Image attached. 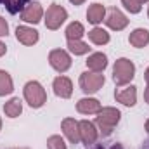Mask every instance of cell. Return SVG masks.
<instances>
[{
    "label": "cell",
    "mask_w": 149,
    "mask_h": 149,
    "mask_svg": "<svg viewBox=\"0 0 149 149\" xmlns=\"http://www.w3.org/2000/svg\"><path fill=\"white\" fill-rule=\"evenodd\" d=\"M120 111L114 108H102L101 111L97 113L95 123L99 127V130L102 132V135H109L111 130L116 127V123L120 121Z\"/></svg>",
    "instance_id": "6da1fadb"
},
{
    "label": "cell",
    "mask_w": 149,
    "mask_h": 149,
    "mask_svg": "<svg viewBox=\"0 0 149 149\" xmlns=\"http://www.w3.org/2000/svg\"><path fill=\"white\" fill-rule=\"evenodd\" d=\"M134 74H135V66H134V63H132L130 59L121 57V59H118V61L114 63V68H113V80H114L116 85H125V83H128V81L134 78Z\"/></svg>",
    "instance_id": "7a4b0ae2"
},
{
    "label": "cell",
    "mask_w": 149,
    "mask_h": 149,
    "mask_svg": "<svg viewBox=\"0 0 149 149\" xmlns=\"http://www.w3.org/2000/svg\"><path fill=\"white\" fill-rule=\"evenodd\" d=\"M24 99L31 108H42L47 101V94L38 81H28L24 85Z\"/></svg>",
    "instance_id": "3957f363"
},
{
    "label": "cell",
    "mask_w": 149,
    "mask_h": 149,
    "mask_svg": "<svg viewBox=\"0 0 149 149\" xmlns=\"http://www.w3.org/2000/svg\"><path fill=\"white\" fill-rule=\"evenodd\" d=\"M104 85V74L95 71H85L80 76V87L85 94H95Z\"/></svg>",
    "instance_id": "277c9868"
},
{
    "label": "cell",
    "mask_w": 149,
    "mask_h": 149,
    "mask_svg": "<svg viewBox=\"0 0 149 149\" xmlns=\"http://www.w3.org/2000/svg\"><path fill=\"white\" fill-rule=\"evenodd\" d=\"M68 19V12L64 7L57 5V3H52L49 9H47V14H45V26L49 30H57L61 28V24Z\"/></svg>",
    "instance_id": "5b68a950"
},
{
    "label": "cell",
    "mask_w": 149,
    "mask_h": 149,
    "mask_svg": "<svg viewBox=\"0 0 149 149\" xmlns=\"http://www.w3.org/2000/svg\"><path fill=\"white\" fill-rule=\"evenodd\" d=\"M49 63H50V66H52L56 71L64 73V71H68L70 66H71V57H70V54H68L66 50H63V49H54V50L49 54Z\"/></svg>",
    "instance_id": "8992f818"
},
{
    "label": "cell",
    "mask_w": 149,
    "mask_h": 149,
    "mask_svg": "<svg viewBox=\"0 0 149 149\" xmlns=\"http://www.w3.org/2000/svg\"><path fill=\"white\" fill-rule=\"evenodd\" d=\"M78 127H80V141L83 144H94L97 141V128L92 121H78Z\"/></svg>",
    "instance_id": "52a82bcc"
},
{
    "label": "cell",
    "mask_w": 149,
    "mask_h": 149,
    "mask_svg": "<svg viewBox=\"0 0 149 149\" xmlns=\"http://www.w3.org/2000/svg\"><path fill=\"white\" fill-rule=\"evenodd\" d=\"M42 16H43V9H42V5L37 3V2L28 3L23 9V12H21V19L26 21V23H33V24L42 19Z\"/></svg>",
    "instance_id": "ba28073f"
},
{
    "label": "cell",
    "mask_w": 149,
    "mask_h": 149,
    "mask_svg": "<svg viewBox=\"0 0 149 149\" xmlns=\"http://www.w3.org/2000/svg\"><path fill=\"white\" fill-rule=\"evenodd\" d=\"M54 94L59 95V97H63V99L71 97V94H73V83H71V80L66 78V76H57L54 80Z\"/></svg>",
    "instance_id": "9c48e42d"
},
{
    "label": "cell",
    "mask_w": 149,
    "mask_h": 149,
    "mask_svg": "<svg viewBox=\"0 0 149 149\" xmlns=\"http://www.w3.org/2000/svg\"><path fill=\"white\" fill-rule=\"evenodd\" d=\"M104 21H106V24H108L111 30H116V31L123 30V28L128 24V19L125 17V14H123V12H120L118 9H111Z\"/></svg>",
    "instance_id": "30bf717a"
},
{
    "label": "cell",
    "mask_w": 149,
    "mask_h": 149,
    "mask_svg": "<svg viewBox=\"0 0 149 149\" xmlns=\"http://www.w3.org/2000/svg\"><path fill=\"white\" fill-rule=\"evenodd\" d=\"M16 37L24 45H33V43L38 42V31L33 30V28H28V26H17Z\"/></svg>",
    "instance_id": "8fae6325"
},
{
    "label": "cell",
    "mask_w": 149,
    "mask_h": 149,
    "mask_svg": "<svg viewBox=\"0 0 149 149\" xmlns=\"http://www.w3.org/2000/svg\"><path fill=\"white\" fill-rule=\"evenodd\" d=\"M114 97H116L118 102H121L125 106H134L137 102V88L130 85L125 90H116L114 92Z\"/></svg>",
    "instance_id": "7c38bea8"
},
{
    "label": "cell",
    "mask_w": 149,
    "mask_h": 149,
    "mask_svg": "<svg viewBox=\"0 0 149 149\" xmlns=\"http://www.w3.org/2000/svg\"><path fill=\"white\" fill-rule=\"evenodd\" d=\"M63 130L66 134V137L70 139V142L76 144L80 141V127H78V121L73 118H66L63 120Z\"/></svg>",
    "instance_id": "4fadbf2b"
},
{
    "label": "cell",
    "mask_w": 149,
    "mask_h": 149,
    "mask_svg": "<svg viewBox=\"0 0 149 149\" xmlns=\"http://www.w3.org/2000/svg\"><path fill=\"white\" fill-rule=\"evenodd\" d=\"M76 109L81 114H92V113H99L101 111V102L97 99H92V97H85V99H80L78 104H76Z\"/></svg>",
    "instance_id": "5bb4252c"
},
{
    "label": "cell",
    "mask_w": 149,
    "mask_h": 149,
    "mask_svg": "<svg viewBox=\"0 0 149 149\" xmlns=\"http://www.w3.org/2000/svg\"><path fill=\"white\" fill-rule=\"evenodd\" d=\"M87 66H88L92 71L101 73V71L108 66V57H106L102 52H95V54H92V56L87 59Z\"/></svg>",
    "instance_id": "9a60e30c"
},
{
    "label": "cell",
    "mask_w": 149,
    "mask_h": 149,
    "mask_svg": "<svg viewBox=\"0 0 149 149\" xmlns=\"http://www.w3.org/2000/svg\"><path fill=\"white\" fill-rule=\"evenodd\" d=\"M130 43L134 45V47H137V49H142V47H146L149 43V31L148 30H144V28H137L135 31H132L130 33Z\"/></svg>",
    "instance_id": "2e32d148"
},
{
    "label": "cell",
    "mask_w": 149,
    "mask_h": 149,
    "mask_svg": "<svg viewBox=\"0 0 149 149\" xmlns=\"http://www.w3.org/2000/svg\"><path fill=\"white\" fill-rule=\"evenodd\" d=\"M104 14H106V9L102 3H94L88 7L87 10V19L92 23V24H99L102 19H104Z\"/></svg>",
    "instance_id": "e0dca14e"
},
{
    "label": "cell",
    "mask_w": 149,
    "mask_h": 149,
    "mask_svg": "<svg viewBox=\"0 0 149 149\" xmlns=\"http://www.w3.org/2000/svg\"><path fill=\"white\" fill-rule=\"evenodd\" d=\"M88 38L95 43V45H106L109 42V33L102 28H94L92 31H88Z\"/></svg>",
    "instance_id": "ac0fdd59"
},
{
    "label": "cell",
    "mask_w": 149,
    "mask_h": 149,
    "mask_svg": "<svg viewBox=\"0 0 149 149\" xmlns=\"http://www.w3.org/2000/svg\"><path fill=\"white\" fill-rule=\"evenodd\" d=\"M14 90V85H12V78L10 74L3 70H0V97L2 95H7Z\"/></svg>",
    "instance_id": "d6986e66"
},
{
    "label": "cell",
    "mask_w": 149,
    "mask_h": 149,
    "mask_svg": "<svg viewBox=\"0 0 149 149\" xmlns=\"http://www.w3.org/2000/svg\"><path fill=\"white\" fill-rule=\"evenodd\" d=\"M3 111H5V114H7L9 118H16V116H19V114H21V111H23L21 101H19L17 97L10 99V101L3 106Z\"/></svg>",
    "instance_id": "ffe728a7"
},
{
    "label": "cell",
    "mask_w": 149,
    "mask_h": 149,
    "mask_svg": "<svg viewBox=\"0 0 149 149\" xmlns=\"http://www.w3.org/2000/svg\"><path fill=\"white\" fill-rule=\"evenodd\" d=\"M83 33H85V30H83L81 23H71L66 28V38L68 40H80L83 37Z\"/></svg>",
    "instance_id": "44dd1931"
},
{
    "label": "cell",
    "mask_w": 149,
    "mask_h": 149,
    "mask_svg": "<svg viewBox=\"0 0 149 149\" xmlns=\"http://www.w3.org/2000/svg\"><path fill=\"white\" fill-rule=\"evenodd\" d=\"M68 49L73 52L74 56H83V54H87L90 50V47L85 42H81V40H68Z\"/></svg>",
    "instance_id": "7402d4cb"
},
{
    "label": "cell",
    "mask_w": 149,
    "mask_h": 149,
    "mask_svg": "<svg viewBox=\"0 0 149 149\" xmlns=\"http://www.w3.org/2000/svg\"><path fill=\"white\" fill-rule=\"evenodd\" d=\"M28 2H30V0H0V3H3L10 14H16V12H19V10L23 12V9L26 7Z\"/></svg>",
    "instance_id": "603a6c76"
},
{
    "label": "cell",
    "mask_w": 149,
    "mask_h": 149,
    "mask_svg": "<svg viewBox=\"0 0 149 149\" xmlns=\"http://www.w3.org/2000/svg\"><path fill=\"white\" fill-rule=\"evenodd\" d=\"M121 2H123V5H125L130 12L137 14V12H141L142 3H144V2H148V0H121Z\"/></svg>",
    "instance_id": "cb8c5ba5"
},
{
    "label": "cell",
    "mask_w": 149,
    "mask_h": 149,
    "mask_svg": "<svg viewBox=\"0 0 149 149\" xmlns=\"http://www.w3.org/2000/svg\"><path fill=\"white\" fill-rule=\"evenodd\" d=\"M47 148L49 149H66V144L61 139V135H52V137L47 139Z\"/></svg>",
    "instance_id": "d4e9b609"
},
{
    "label": "cell",
    "mask_w": 149,
    "mask_h": 149,
    "mask_svg": "<svg viewBox=\"0 0 149 149\" xmlns=\"http://www.w3.org/2000/svg\"><path fill=\"white\" fill-rule=\"evenodd\" d=\"M7 31H9V24H7V21L0 16V37H5Z\"/></svg>",
    "instance_id": "484cf974"
},
{
    "label": "cell",
    "mask_w": 149,
    "mask_h": 149,
    "mask_svg": "<svg viewBox=\"0 0 149 149\" xmlns=\"http://www.w3.org/2000/svg\"><path fill=\"white\" fill-rule=\"evenodd\" d=\"M5 50H7V49H5V45H3V43L0 42V57H2L3 54H5Z\"/></svg>",
    "instance_id": "4316f807"
},
{
    "label": "cell",
    "mask_w": 149,
    "mask_h": 149,
    "mask_svg": "<svg viewBox=\"0 0 149 149\" xmlns=\"http://www.w3.org/2000/svg\"><path fill=\"white\" fill-rule=\"evenodd\" d=\"M70 2H71V3H74V5H81L85 0H70Z\"/></svg>",
    "instance_id": "83f0119b"
},
{
    "label": "cell",
    "mask_w": 149,
    "mask_h": 149,
    "mask_svg": "<svg viewBox=\"0 0 149 149\" xmlns=\"http://www.w3.org/2000/svg\"><path fill=\"white\" fill-rule=\"evenodd\" d=\"M144 97H146V101L149 102V85H148V88H146V94H144Z\"/></svg>",
    "instance_id": "f1b7e54d"
},
{
    "label": "cell",
    "mask_w": 149,
    "mask_h": 149,
    "mask_svg": "<svg viewBox=\"0 0 149 149\" xmlns=\"http://www.w3.org/2000/svg\"><path fill=\"white\" fill-rule=\"evenodd\" d=\"M144 78H146V81L149 83V68L146 70V74H144Z\"/></svg>",
    "instance_id": "f546056e"
},
{
    "label": "cell",
    "mask_w": 149,
    "mask_h": 149,
    "mask_svg": "<svg viewBox=\"0 0 149 149\" xmlns=\"http://www.w3.org/2000/svg\"><path fill=\"white\" fill-rule=\"evenodd\" d=\"M146 130H148V132H149V120H148V121H146Z\"/></svg>",
    "instance_id": "4dcf8cb0"
},
{
    "label": "cell",
    "mask_w": 149,
    "mask_h": 149,
    "mask_svg": "<svg viewBox=\"0 0 149 149\" xmlns=\"http://www.w3.org/2000/svg\"><path fill=\"white\" fill-rule=\"evenodd\" d=\"M0 128H2V120H0Z\"/></svg>",
    "instance_id": "1f68e13d"
},
{
    "label": "cell",
    "mask_w": 149,
    "mask_h": 149,
    "mask_svg": "<svg viewBox=\"0 0 149 149\" xmlns=\"http://www.w3.org/2000/svg\"><path fill=\"white\" fill-rule=\"evenodd\" d=\"M99 149H101V148H99ZM113 149H118V148H113Z\"/></svg>",
    "instance_id": "d6a6232c"
},
{
    "label": "cell",
    "mask_w": 149,
    "mask_h": 149,
    "mask_svg": "<svg viewBox=\"0 0 149 149\" xmlns=\"http://www.w3.org/2000/svg\"><path fill=\"white\" fill-rule=\"evenodd\" d=\"M148 16H149V10H148Z\"/></svg>",
    "instance_id": "836d02e7"
}]
</instances>
